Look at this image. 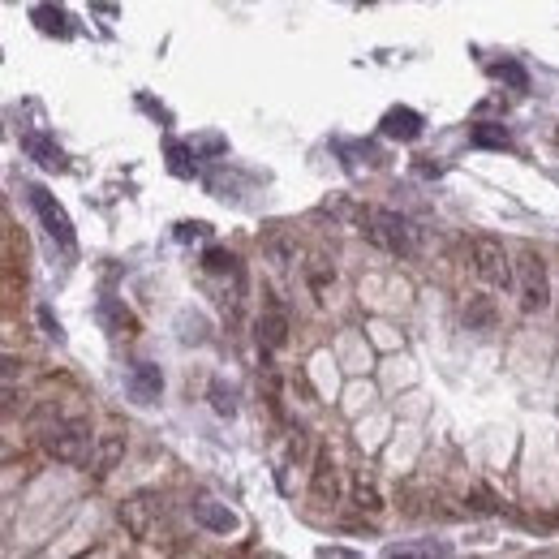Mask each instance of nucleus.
<instances>
[{"label": "nucleus", "mask_w": 559, "mask_h": 559, "mask_svg": "<svg viewBox=\"0 0 559 559\" xmlns=\"http://www.w3.org/2000/svg\"><path fill=\"white\" fill-rule=\"evenodd\" d=\"M310 499H314V508H336L340 504V469H336V456L327 448H319V456H314Z\"/></svg>", "instance_id": "7"}, {"label": "nucleus", "mask_w": 559, "mask_h": 559, "mask_svg": "<svg viewBox=\"0 0 559 559\" xmlns=\"http://www.w3.org/2000/svg\"><path fill=\"white\" fill-rule=\"evenodd\" d=\"M362 233L375 241L379 250L387 254H409L413 250V237H409V224L400 220L396 211H366V220H362Z\"/></svg>", "instance_id": "6"}, {"label": "nucleus", "mask_w": 559, "mask_h": 559, "mask_svg": "<svg viewBox=\"0 0 559 559\" xmlns=\"http://www.w3.org/2000/svg\"><path fill=\"white\" fill-rule=\"evenodd\" d=\"M289 344V314H284L280 306H267L263 314H258V349L276 353Z\"/></svg>", "instance_id": "11"}, {"label": "nucleus", "mask_w": 559, "mask_h": 559, "mask_svg": "<svg viewBox=\"0 0 559 559\" xmlns=\"http://www.w3.org/2000/svg\"><path fill=\"white\" fill-rule=\"evenodd\" d=\"M117 521L125 525V534H129V538H138V542H160V525H164V499H160V495H151V491H138V495H129V499H121V508H117Z\"/></svg>", "instance_id": "2"}, {"label": "nucleus", "mask_w": 559, "mask_h": 559, "mask_svg": "<svg viewBox=\"0 0 559 559\" xmlns=\"http://www.w3.org/2000/svg\"><path fill=\"white\" fill-rule=\"evenodd\" d=\"M190 151L194 147H185V142H177V138H168L164 142V155H168V168L177 172V177H194V164H190Z\"/></svg>", "instance_id": "19"}, {"label": "nucleus", "mask_w": 559, "mask_h": 559, "mask_svg": "<svg viewBox=\"0 0 559 559\" xmlns=\"http://www.w3.org/2000/svg\"><path fill=\"white\" fill-rule=\"evenodd\" d=\"M516 297H521V310L525 314H538L547 310L551 301V280H547V263H542V254H521V263H516Z\"/></svg>", "instance_id": "4"}, {"label": "nucleus", "mask_w": 559, "mask_h": 559, "mask_svg": "<svg viewBox=\"0 0 559 559\" xmlns=\"http://www.w3.org/2000/svg\"><path fill=\"white\" fill-rule=\"evenodd\" d=\"M379 129H383V138L413 142V138H422L426 121H422V112H418V108H405V104H400V108H387V112H383Z\"/></svg>", "instance_id": "8"}, {"label": "nucleus", "mask_w": 559, "mask_h": 559, "mask_svg": "<svg viewBox=\"0 0 559 559\" xmlns=\"http://www.w3.org/2000/svg\"><path fill=\"white\" fill-rule=\"evenodd\" d=\"M43 452L52 456V461H61V465H82V461H91V452H95V439H91V426L78 422V418H56L48 430H43Z\"/></svg>", "instance_id": "1"}, {"label": "nucleus", "mask_w": 559, "mask_h": 559, "mask_svg": "<svg viewBox=\"0 0 559 559\" xmlns=\"http://www.w3.org/2000/svg\"><path fill=\"white\" fill-rule=\"evenodd\" d=\"M121 461H125V435H117V430L99 435L95 452H91V473H95V478H108V473L117 469Z\"/></svg>", "instance_id": "13"}, {"label": "nucleus", "mask_w": 559, "mask_h": 559, "mask_svg": "<svg viewBox=\"0 0 559 559\" xmlns=\"http://www.w3.org/2000/svg\"><path fill=\"white\" fill-rule=\"evenodd\" d=\"M491 74H495V78H504V82L512 86V91H525V86H529V78H525V69L516 65V61H499V65L491 69Z\"/></svg>", "instance_id": "22"}, {"label": "nucleus", "mask_w": 559, "mask_h": 559, "mask_svg": "<svg viewBox=\"0 0 559 559\" xmlns=\"http://www.w3.org/2000/svg\"><path fill=\"white\" fill-rule=\"evenodd\" d=\"M267 258H271L276 267H289L293 258H297V241L284 237V233H271V237H267Z\"/></svg>", "instance_id": "21"}, {"label": "nucleus", "mask_w": 559, "mask_h": 559, "mask_svg": "<svg viewBox=\"0 0 559 559\" xmlns=\"http://www.w3.org/2000/svg\"><path fill=\"white\" fill-rule=\"evenodd\" d=\"M469 142H473V147H486V151H508L512 147V134H508L504 125H495V121H482V125L469 129Z\"/></svg>", "instance_id": "16"}, {"label": "nucleus", "mask_w": 559, "mask_h": 559, "mask_svg": "<svg viewBox=\"0 0 559 559\" xmlns=\"http://www.w3.org/2000/svg\"><path fill=\"white\" fill-rule=\"evenodd\" d=\"M99 323H104L112 336H125V340H129V336H138V319L121 306L117 297H99Z\"/></svg>", "instance_id": "14"}, {"label": "nucleus", "mask_w": 559, "mask_h": 559, "mask_svg": "<svg viewBox=\"0 0 559 559\" xmlns=\"http://www.w3.org/2000/svg\"><path fill=\"white\" fill-rule=\"evenodd\" d=\"M22 151L31 155V160H35L39 168H48V172H65V168H69V160H65V151L56 147L52 138H43V134H35V129H26V134H22Z\"/></svg>", "instance_id": "12"}, {"label": "nucleus", "mask_w": 559, "mask_h": 559, "mask_svg": "<svg viewBox=\"0 0 559 559\" xmlns=\"http://www.w3.org/2000/svg\"><path fill=\"white\" fill-rule=\"evenodd\" d=\"M39 323H43V332H48L52 340H61V323L52 319V310H48V306H39Z\"/></svg>", "instance_id": "26"}, {"label": "nucleus", "mask_w": 559, "mask_h": 559, "mask_svg": "<svg viewBox=\"0 0 559 559\" xmlns=\"http://www.w3.org/2000/svg\"><path fill=\"white\" fill-rule=\"evenodd\" d=\"M31 18H35V26H39L43 35H61V39L69 35V18H65V9H56V5H35Z\"/></svg>", "instance_id": "18"}, {"label": "nucleus", "mask_w": 559, "mask_h": 559, "mask_svg": "<svg viewBox=\"0 0 559 559\" xmlns=\"http://www.w3.org/2000/svg\"><path fill=\"white\" fill-rule=\"evenodd\" d=\"M211 409L220 413V418H233L237 413V400H233V392H228L224 383H211Z\"/></svg>", "instance_id": "24"}, {"label": "nucleus", "mask_w": 559, "mask_h": 559, "mask_svg": "<svg viewBox=\"0 0 559 559\" xmlns=\"http://www.w3.org/2000/svg\"><path fill=\"white\" fill-rule=\"evenodd\" d=\"M473 267H478L482 284H491V289H512V284H516L512 258L504 250V241H495V237H478V241H473Z\"/></svg>", "instance_id": "5"}, {"label": "nucleus", "mask_w": 559, "mask_h": 559, "mask_svg": "<svg viewBox=\"0 0 559 559\" xmlns=\"http://www.w3.org/2000/svg\"><path fill=\"white\" fill-rule=\"evenodd\" d=\"M211 233V228L203 224V220H181L177 224V233H172V237H177V241H203Z\"/></svg>", "instance_id": "25"}, {"label": "nucleus", "mask_w": 559, "mask_h": 559, "mask_svg": "<svg viewBox=\"0 0 559 559\" xmlns=\"http://www.w3.org/2000/svg\"><path fill=\"white\" fill-rule=\"evenodd\" d=\"M190 512H194V521L207 529V534H233L237 529V512L228 508V504H215V499H194L190 504Z\"/></svg>", "instance_id": "10"}, {"label": "nucleus", "mask_w": 559, "mask_h": 559, "mask_svg": "<svg viewBox=\"0 0 559 559\" xmlns=\"http://www.w3.org/2000/svg\"><path fill=\"white\" fill-rule=\"evenodd\" d=\"M129 396H134L138 405H155V400L164 396V370L155 362H138L129 370Z\"/></svg>", "instance_id": "9"}, {"label": "nucleus", "mask_w": 559, "mask_h": 559, "mask_svg": "<svg viewBox=\"0 0 559 559\" xmlns=\"http://www.w3.org/2000/svg\"><path fill=\"white\" fill-rule=\"evenodd\" d=\"M332 280H336V267H332V258L314 250L310 254V263H306V284H310V293L327 301V289H332Z\"/></svg>", "instance_id": "15"}, {"label": "nucleus", "mask_w": 559, "mask_h": 559, "mask_svg": "<svg viewBox=\"0 0 559 559\" xmlns=\"http://www.w3.org/2000/svg\"><path fill=\"white\" fill-rule=\"evenodd\" d=\"M198 151H203V155H220V151H224V138H207L203 147H194V155H198Z\"/></svg>", "instance_id": "27"}, {"label": "nucleus", "mask_w": 559, "mask_h": 559, "mask_svg": "<svg viewBox=\"0 0 559 559\" xmlns=\"http://www.w3.org/2000/svg\"><path fill=\"white\" fill-rule=\"evenodd\" d=\"M353 499H357V508H362V512H379V508H383L379 491H375V486H370L366 478H357V486H353Z\"/></svg>", "instance_id": "23"}, {"label": "nucleus", "mask_w": 559, "mask_h": 559, "mask_svg": "<svg viewBox=\"0 0 559 559\" xmlns=\"http://www.w3.org/2000/svg\"><path fill=\"white\" fill-rule=\"evenodd\" d=\"M203 271H207V276H237V258L228 250H220V246H211L203 254Z\"/></svg>", "instance_id": "20"}, {"label": "nucleus", "mask_w": 559, "mask_h": 559, "mask_svg": "<svg viewBox=\"0 0 559 559\" xmlns=\"http://www.w3.org/2000/svg\"><path fill=\"white\" fill-rule=\"evenodd\" d=\"M22 194H26V203L35 207V215H39V224L48 228V237L61 246L65 254H74L78 250V241H74V224H69V215H65V207L56 203V198L43 190V185H35V181H26L22 185Z\"/></svg>", "instance_id": "3"}, {"label": "nucleus", "mask_w": 559, "mask_h": 559, "mask_svg": "<svg viewBox=\"0 0 559 559\" xmlns=\"http://www.w3.org/2000/svg\"><path fill=\"white\" fill-rule=\"evenodd\" d=\"M465 323H469V332H491L495 327V301L491 297H469Z\"/></svg>", "instance_id": "17"}]
</instances>
